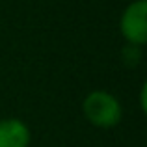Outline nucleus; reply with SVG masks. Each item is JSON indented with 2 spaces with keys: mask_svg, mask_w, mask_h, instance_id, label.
<instances>
[{
  "mask_svg": "<svg viewBox=\"0 0 147 147\" xmlns=\"http://www.w3.org/2000/svg\"><path fill=\"white\" fill-rule=\"evenodd\" d=\"M84 117L99 129H110L121 121V104L108 91H91L82 102Z\"/></svg>",
  "mask_w": 147,
  "mask_h": 147,
  "instance_id": "nucleus-1",
  "label": "nucleus"
},
{
  "mask_svg": "<svg viewBox=\"0 0 147 147\" xmlns=\"http://www.w3.org/2000/svg\"><path fill=\"white\" fill-rule=\"evenodd\" d=\"M121 34L129 45H142L147 41V2L136 0L129 4L121 15Z\"/></svg>",
  "mask_w": 147,
  "mask_h": 147,
  "instance_id": "nucleus-2",
  "label": "nucleus"
},
{
  "mask_svg": "<svg viewBox=\"0 0 147 147\" xmlns=\"http://www.w3.org/2000/svg\"><path fill=\"white\" fill-rule=\"evenodd\" d=\"M30 129L21 119L0 121V147H28Z\"/></svg>",
  "mask_w": 147,
  "mask_h": 147,
  "instance_id": "nucleus-3",
  "label": "nucleus"
}]
</instances>
